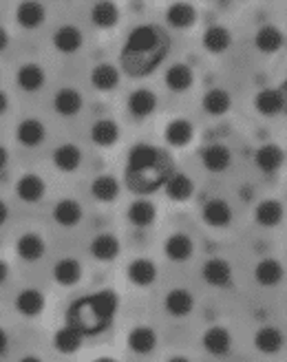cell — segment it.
<instances>
[{
  "label": "cell",
  "instance_id": "cell-14",
  "mask_svg": "<svg viewBox=\"0 0 287 362\" xmlns=\"http://www.w3.org/2000/svg\"><path fill=\"white\" fill-rule=\"evenodd\" d=\"M285 106H287V98H285L283 88H276V86L261 88L259 93L254 95V108H257V113H261L263 117L283 115Z\"/></svg>",
  "mask_w": 287,
  "mask_h": 362
},
{
  "label": "cell",
  "instance_id": "cell-10",
  "mask_svg": "<svg viewBox=\"0 0 287 362\" xmlns=\"http://www.w3.org/2000/svg\"><path fill=\"white\" fill-rule=\"evenodd\" d=\"M51 161H53V166H56L60 173L74 175V173H78L80 166H82L84 153H82V148L78 146V144H74V141H64V144H60V146L53 148Z\"/></svg>",
  "mask_w": 287,
  "mask_h": 362
},
{
  "label": "cell",
  "instance_id": "cell-48",
  "mask_svg": "<svg viewBox=\"0 0 287 362\" xmlns=\"http://www.w3.org/2000/svg\"><path fill=\"white\" fill-rule=\"evenodd\" d=\"M7 221H9V206L0 199V228H3Z\"/></svg>",
  "mask_w": 287,
  "mask_h": 362
},
{
  "label": "cell",
  "instance_id": "cell-19",
  "mask_svg": "<svg viewBox=\"0 0 287 362\" xmlns=\"http://www.w3.org/2000/svg\"><path fill=\"white\" fill-rule=\"evenodd\" d=\"M16 23L25 31H35L47 23V7L35 0H25L16 5Z\"/></svg>",
  "mask_w": 287,
  "mask_h": 362
},
{
  "label": "cell",
  "instance_id": "cell-30",
  "mask_svg": "<svg viewBox=\"0 0 287 362\" xmlns=\"http://www.w3.org/2000/svg\"><path fill=\"white\" fill-rule=\"evenodd\" d=\"M119 69L111 62H100L91 69V76H88V80H91V86L98 90V93H111V90H115L119 86Z\"/></svg>",
  "mask_w": 287,
  "mask_h": 362
},
{
  "label": "cell",
  "instance_id": "cell-23",
  "mask_svg": "<svg viewBox=\"0 0 287 362\" xmlns=\"http://www.w3.org/2000/svg\"><path fill=\"white\" fill-rule=\"evenodd\" d=\"M159 336L148 325H135L127 336V345L137 356H151L157 349Z\"/></svg>",
  "mask_w": 287,
  "mask_h": 362
},
{
  "label": "cell",
  "instance_id": "cell-38",
  "mask_svg": "<svg viewBox=\"0 0 287 362\" xmlns=\"http://www.w3.org/2000/svg\"><path fill=\"white\" fill-rule=\"evenodd\" d=\"M164 190L170 202L184 204V202H190L194 194V181L184 173H172L164 184Z\"/></svg>",
  "mask_w": 287,
  "mask_h": 362
},
{
  "label": "cell",
  "instance_id": "cell-41",
  "mask_svg": "<svg viewBox=\"0 0 287 362\" xmlns=\"http://www.w3.org/2000/svg\"><path fill=\"white\" fill-rule=\"evenodd\" d=\"M254 47L261 53H279L285 47V33L274 25H263L254 35Z\"/></svg>",
  "mask_w": 287,
  "mask_h": 362
},
{
  "label": "cell",
  "instance_id": "cell-5",
  "mask_svg": "<svg viewBox=\"0 0 287 362\" xmlns=\"http://www.w3.org/2000/svg\"><path fill=\"white\" fill-rule=\"evenodd\" d=\"M47 194V181L38 173H25L16 181V197L23 204H40Z\"/></svg>",
  "mask_w": 287,
  "mask_h": 362
},
{
  "label": "cell",
  "instance_id": "cell-15",
  "mask_svg": "<svg viewBox=\"0 0 287 362\" xmlns=\"http://www.w3.org/2000/svg\"><path fill=\"white\" fill-rule=\"evenodd\" d=\"M13 307H16V312L25 318H38L47 307V296L38 287H25L16 294Z\"/></svg>",
  "mask_w": 287,
  "mask_h": 362
},
{
  "label": "cell",
  "instance_id": "cell-7",
  "mask_svg": "<svg viewBox=\"0 0 287 362\" xmlns=\"http://www.w3.org/2000/svg\"><path fill=\"white\" fill-rule=\"evenodd\" d=\"M82 108H84V95L76 86H62L53 95V111L60 117L74 119L82 113Z\"/></svg>",
  "mask_w": 287,
  "mask_h": 362
},
{
  "label": "cell",
  "instance_id": "cell-2",
  "mask_svg": "<svg viewBox=\"0 0 287 362\" xmlns=\"http://www.w3.org/2000/svg\"><path fill=\"white\" fill-rule=\"evenodd\" d=\"M175 173L172 157L153 144H135L129 151L127 168H124V184L137 194H153L164 188L168 177Z\"/></svg>",
  "mask_w": 287,
  "mask_h": 362
},
{
  "label": "cell",
  "instance_id": "cell-29",
  "mask_svg": "<svg viewBox=\"0 0 287 362\" xmlns=\"http://www.w3.org/2000/svg\"><path fill=\"white\" fill-rule=\"evenodd\" d=\"M164 139L170 148H186L194 139V124L184 117L170 119L164 129Z\"/></svg>",
  "mask_w": 287,
  "mask_h": 362
},
{
  "label": "cell",
  "instance_id": "cell-16",
  "mask_svg": "<svg viewBox=\"0 0 287 362\" xmlns=\"http://www.w3.org/2000/svg\"><path fill=\"white\" fill-rule=\"evenodd\" d=\"M88 255L100 263H113L122 255V243L113 232L95 234L88 243Z\"/></svg>",
  "mask_w": 287,
  "mask_h": 362
},
{
  "label": "cell",
  "instance_id": "cell-36",
  "mask_svg": "<svg viewBox=\"0 0 287 362\" xmlns=\"http://www.w3.org/2000/svg\"><path fill=\"white\" fill-rule=\"evenodd\" d=\"M127 221L135 228H151L157 221V206L151 199H135L127 208Z\"/></svg>",
  "mask_w": 287,
  "mask_h": 362
},
{
  "label": "cell",
  "instance_id": "cell-1",
  "mask_svg": "<svg viewBox=\"0 0 287 362\" xmlns=\"http://www.w3.org/2000/svg\"><path fill=\"white\" fill-rule=\"evenodd\" d=\"M170 35L155 23L137 25L124 40L119 51V69L129 78H148L164 64L170 53Z\"/></svg>",
  "mask_w": 287,
  "mask_h": 362
},
{
  "label": "cell",
  "instance_id": "cell-47",
  "mask_svg": "<svg viewBox=\"0 0 287 362\" xmlns=\"http://www.w3.org/2000/svg\"><path fill=\"white\" fill-rule=\"evenodd\" d=\"M7 166H9V151L0 144V173H3Z\"/></svg>",
  "mask_w": 287,
  "mask_h": 362
},
{
  "label": "cell",
  "instance_id": "cell-40",
  "mask_svg": "<svg viewBox=\"0 0 287 362\" xmlns=\"http://www.w3.org/2000/svg\"><path fill=\"white\" fill-rule=\"evenodd\" d=\"M285 279V267L276 259H263L254 267V281L261 287H276Z\"/></svg>",
  "mask_w": 287,
  "mask_h": 362
},
{
  "label": "cell",
  "instance_id": "cell-6",
  "mask_svg": "<svg viewBox=\"0 0 287 362\" xmlns=\"http://www.w3.org/2000/svg\"><path fill=\"white\" fill-rule=\"evenodd\" d=\"M201 345L204 349L214 356V358H226L232 351V345H235V338H232L230 329L223 327V325H212L208 327L201 336Z\"/></svg>",
  "mask_w": 287,
  "mask_h": 362
},
{
  "label": "cell",
  "instance_id": "cell-45",
  "mask_svg": "<svg viewBox=\"0 0 287 362\" xmlns=\"http://www.w3.org/2000/svg\"><path fill=\"white\" fill-rule=\"evenodd\" d=\"M9 31L3 27V25H0V53H5L7 51V47H9Z\"/></svg>",
  "mask_w": 287,
  "mask_h": 362
},
{
  "label": "cell",
  "instance_id": "cell-9",
  "mask_svg": "<svg viewBox=\"0 0 287 362\" xmlns=\"http://www.w3.org/2000/svg\"><path fill=\"white\" fill-rule=\"evenodd\" d=\"M47 126L38 117H25L16 126V139L25 148H38L47 141Z\"/></svg>",
  "mask_w": 287,
  "mask_h": 362
},
{
  "label": "cell",
  "instance_id": "cell-42",
  "mask_svg": "<svg viewBox=\"0 0 287 362\" xmlns=\"http://www.w3.org/2000/svg\"><path fill=\"white\" fill-rule=\"evenodd\" d=\"M82 342H84V338L74 327H69V325L56 329V334H53V349H56L58 354H62V356L78 354L82 349Z\"/></svg>",
  "mask_w": 287,
  "mask_h": 362
},
{
  "label": "cell",
  "instance_id": "cell-21",
  "mask_svg": "<svg viewBox=\"0 0 287 362\" xmlns=\"http://www.w3.org/2000/svg\"><path fill=\"white\" fill-rule=\"evenodd\" d=\"M164 255L172 263H186L194 255V241L186 232H172L164 241Z\"/></svg>",
  "mask_w": 287,
  "mask_h": 362
},
{
  "label": "cell",
  "instance_id": "cell-28",
  "mask_svg": "<svg viewBox=\"0 0 287 362\" xmlns=\"http://www.w3.org/2000/svg\"><path fill=\"white\" fill-rule=\"evenodd\" d=\"M164 82H166V88L172 90V93H186V90L194 86V71L186 62H172L166 69Z\"/></svg>",
  "mask_w": 287,
  "mask_h": 362
},
{
  "label": "cell",
  "instance_id": "cell-33",
  "mask_svg": "<svg viewBox=\"0 0 287 362\" xmlns=\"http://www.w3.org/2000/svg\"><path fill=\"white\" fill-rule=\"evenodd\" d=\"M285 347V336L279 327H272V325H265V327L257 329L254 334V349L259 354L265 356H276L281 354Z\"/></svg>",
  "mask_w": 287,
  "mask_h": 362
},
{
  "label": "cell",
  "instance_id": "cell-43",
  "mask_svg": "<svg viewBox=\"0 0 287 362\" xmlns=\"http://www.w3.org/2000/svg\"><path fill=\"white\" fill-rule=\"evenodd\" d=\"M9 345H11V338H9L7 329L0 327V358L9 354Z\"/></svg>",
  "mask_w": 287,
  "mask_h": 362
},
{
  "label": "cell",
  "instance_id": "cell-22",
  "mask_svg": "<svg viewBox=\"0 0 287 362\" xmlns=\"http://www.w3.org/2000/svg\"><path fill=\"white\" fill-rule=\"evenodd\" d=\"M51 216H53V221H56L60 228H69L71 230V228H78L82 223L84 208H82V204L78 202V199L66 197V199H60V202L53 206Z\"/></svg>",
  "mask_w": 287,
  "mask_h": 362
},
{
  "label": "cell",
  "instance_id": "cell-3",
  "mask_svg": "<svg viewBox=\"0 0 287 362\" xmlns=\"http://www.w3.org/2000/svg\"><path fill=\"white\" fill-rule=\"evenodd\" d=\"M117 307L119 296L113 289H100V292H93L69 305L66 325L74 327L82 338L104 334L113 325Z\"/></svg>",
  "mask_w": 287,
  "mask_h": 362
},
{
  "label": "cell",
  "instance_id": "cell-35",
  "mask_svg": "<svg viewBox=\"0 0 287 362\" xmlns=\"http://www.w3.org/2000/svg\"><path fill=\"white\" fill-rule=\"evenodd\" d=\"M119 179L115 175H109V173H102L98 175L93 181H91V197L100 204H113L117 202L119 197Z\"/></svg>",
  "mask_w": 287,
  "mask_h": 362
},
{
  "label": "cell",
  "instance_id": "cell-27",
  "mask_svg": "<svg viewBox=\"0 0 287 362\" xmlns=\"http://www.w3.org/2000/svg\"><path fill=\"white\" fill-rule=\"evenodd\" d=\"M51 274H53V281H56L60 287H76L84 276V267L74 257H62L60 261H56V265H53Z\"/></svg>",
  "mask_w": 287,
  "mask_h": 362
},
{
  "label": "cell",
  "instance_id": "cell-49",
  "mask_svg": "<svg viewBox=\"0 0 287 362\" xmlns=\"http://www.w3.org/2000/svg\"><path fill=\"white\" fill-rule=\"evenodd\" d=\"M18 362H45V360L40 356H35V354H29V356H23Z\"/></svg>",
  "mask_w": 287,
  "mask_h": 362
},
{
  "label": "cell",
  "instance_id": "cell-4",
  "mask_svg": "<svg viewBox=\"0 0 287 362\" xmlns=\"http://www.w3.org/2000/svg\"><path fill=\"white\" fill-rule=\"evenodd\" d=\"M201 219L210 228L223 230V228H230L232 221H235V212H232V206L226 202V199L212 197V199H208V202L204 204V208H201Z\"/></svg>",
  "mask_w": 287,
  "mask_h": 362
},
{
  "label": "cell",
  "instance_id": "cell-11",
  "mask_svg": "<svg viewBox=\"0 0 287 362\" xmlns=\"http://www.w3.org/2000/svg\"><path fill=\"white\" fill-rule=\"evenodd\" d=\"M199 159H201V166L212 173V175H219V173H226L230 166H232V151L226 146V144H208L199 151Z\"/></svg>",
  "mask_w": 287,
  "mask_h": 362
},
{
  "label": "cell",
  "instance_id": "cell-13",
  "mask_svg": "<svg viewBox=\"0 0 287 362\" xmlns=\"http://www.w3.org/2000/svg\"><path fill=\"white\" fill-rule=\"evenodd\" d=\"M53 49L64 56H74L84 47V33L78 25H60L51 35Z\"/></svg>",
  "mask_w": 287,
  "mask_h": 362
},
{
  "label": "cell",
  "instance_id": "cell-17",
  "mask_svg": "<svg viewBox=\"0 0 287 362\" xmlns=\"http://www.w3.org/2000/svg\"><path fill=\"white\" fill-rule=\"evenodd\" d=\"M127 108L133 119H148L157 111V93L146 86H139L131 90L127 100Z\"/></svg>",
  "mask_w": 287,
  "mask_h": 362
},
{
  "label": "cell",
  "instance_id": "cell-51",
  "mask_svg": "<svg viewBox=\"0 0 287 362\" xmlns=\"http://www.w3.org/2000/svg\"><path fill=\"white\" fill-rule=\"evenodd\" d=\"M93 362H119V360L113 358V356H100V358H95Z\"/></svg>",
  "mask_w": 287,
  "mask_h": 362
},
{
  "label": "cell",
  "instance_id": "cell-39",
  "mask_svg": "<svg viewBox=\"0 0 287 362\" xmlns=\"http://www.w3.org/2000/svg\"><path fill=\"white\" fill-rule=\"evenodd\" d=\"M119 18H122V11L115 3L111 0H100L91 7V23L98 27V29H115L119 25Z\"/></svg>",
  "mask_w": 287,
  "mask_h": 362
},
{
  "label": "cell",
  "instance_id": "cell-37",
  "mask_svg": "<svg viewBox=\"0 0 287 362\" xmlns=\"http://www.w3.org/2000/svg\"><path fill=\"white\" fill-rule=\"evenodd\" d=\"M201 47L212 53V56H221L232 47V33L223 25H212L201 35Z\"/></svg>",
  "mask_w": 287,
  "mask_h": 362
},
{
  "label": "cell",
  "instance_id": "cell-50",
  "mask_svg": "<svg viewBox=\"0 0 287 362\" xmlns=\"http://www.w3.org/2000/svg\"><path fill=\"white\" fill-rule=\"evenodd\" d=\"M166 362H192L190 358H186V356H170Z\"/></svg>",
  "mask_w": 287,
  "mask_h": 362
},
{
  "label": "cell",
  "instance_id": "cell-8",
  "mask_svg": "<svg viewBox=\"0 0 287 362\" xmlns=\"http://www.w3.org/2000/svg\"><path fill=\"white\" fill-rule=\"evenodd\" d=\"M16 255L25 263H38L47 255V241L40 232H23L16 241Z\"/></svg>",
  "mask_w": 287,
  "mask_h": 362
},
{
  "label": "cell",
  "instance_id": "cell-25",
  "mask_svg": "<svg viewBox=\"0 0 287 362\" xmlns=\"http://www.w3.org/2000/svg\"><path fill=\"white\" fill-rule=\"evenodd\" d=\"M88 135H91V141L95 144L98 148H113L115 144L119 141V137H122V129H119V124L115 119L102 117V119L91 124V131H88Z\"/></svg>",
  "mask_w": 287,
  "mask_h": 362
},
{
  "label": "cell",
  "instance_id": "cell-46",
  "mask_svg": "<svg viewBox=\"0 0 287 362\" xmlns=\"http://www.w3.org/2000/svg\"><path fill=\"white\" fill-rule=\"evenodd\" d=\"M7 281H9V263L0 259V287H3Z\"/></svg>",
  "mask_w": 287,
  "mask_h": 362
},
{
  "label": "cell",
  "instance_id": "cell-32",
  "mask_svg": "<svg viewBox=\"0 0 287 362\" xmlns=\"http://www.w3.org/2000/svg\"><path fill=\"white\" fill-rule=\"evenodd\" d=\"M197 7L190 3H172L166 9V25L177 31H188L197 25Z\"/></svg>",
  "mask_w": 287,
  "mask_h": 362
},
{
  "label": "cell",
  "instance_id": "cell-18",
  "mask_svg": "<svg viewBox=\"0 0 287 362\" xmlns=\"http://www.w3.org/2000/svg\"><path fill=\"white\" fill-rule=\"evenodd\" d=\"M164 310L172 318H188L194 312V296L186 287H172L164 296Z\"/></svg>",
  "mask_w": 287,
  "mask_h": 362
},
{
  "label": "cell",
  "instance_id": "cell-31",
  "mask_svg": "<svg viewBox=\"0 0 287 362\" xmlns=\"http://www.w3.org/2000/svg\"><path fill=\"white\" fill-rule=\"evenodd\" d=\"M285 219V206L281 199H263L254 208V221L261 228H276Z\"/></svg>",
  "mask_w": 287,
  "mask_h": 362
},
{
  "label": "cell",
  "instance_id": "cell-44",
  "mask_svg": "<svg viewBox=\"0 0 287 362\" xmlns=\"http://www.w3.org/2000/svg\"><path fill=\"white\" fill-rule=\"evenodd\" d=\"M7 111H9V95L5 88H0V117H3Z\"/></svg>",
  "mask_w": 287,
  "mask_h": 362
},
{
  "label": "cell",
  "instance_id": "cell-24",
  "mask_svg": "<svg viewBox=\"0 0 287 362\" xmlns=\"http://www.w3.org/2000/svg\"><path fill=\"white\" fill-rule=\"evenodd\" d=\"M157 274H159V267L155 265V261H151L146 257L133 259L127 265V276H129V281L135 287H141V289L155 285L157 283Z\"/></svg>",
  "mask_w": 287,
  "mask_h": 362
},
{
  "label": "cell",
  "instance_id": "cell-20",
  "mask_svg": "<svg viewBox=\"0 0 287 362\" xmlns=\"http://www.w3.org/2000/svg\"><path fill=\"white\" fill-rule=\"evenodd\" d=\"M16 84L25 93H38L47 84V71L38 62H25L16 71Z\"/></svg>",
  "mask_w": 287,
  "mask_h": 362
},
{
  "label": "cell",
  "instance_id": "cell-26",
  "mask_svg": "<svg viewBox=\"0 0 287 362\" xmlns=\"http://www.w3.org/2000/svg\"><path fill=\"white\" fill-rule=\"evenodd\" d=\"M254 164L261 173L274 175L285 166V151L279 144H263L254 153Z\"/></svg>",
  "mask_w": 287,
  "mask_h": 362
},
{
  "label": "cell",
  "instance_id": "cell-34",
  "mask_svg": "<svg viewBox=\"0 0 287 362\" xmlns=\"http://www.w3.org/2000/svg\"><path fill=\"white\" fill-rule=\"evenodd\" d=\"M201 108L210 115V117H223L230 113L232 108V95L230 90L214 86L210 90H206V95L201 98Z\"/></svg>",
  "mask_w": 287,
  "mask_h": 362
},
{
  "label": "cell",
  "instance_id": "cell-12",
  "mask_svg": "<svg viewBox=\"0 0 287 362\" xmlns=\"http://www.w3.org/2000/svg\"><path fill=\"white\" fill-rule=\"evenodd\" d=\"M201 279H204L210 287L223 289V287H230L232 281H235V269H232L230 261L214 257V259H208V261L201 265Z\"/></svg>",
  "mask_w": 287,
  "mask_h": 362
}]
</instances>
